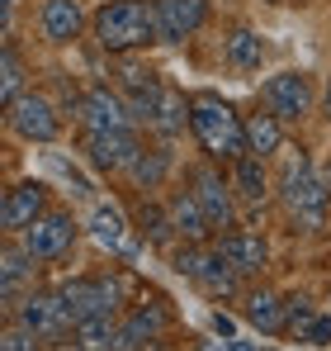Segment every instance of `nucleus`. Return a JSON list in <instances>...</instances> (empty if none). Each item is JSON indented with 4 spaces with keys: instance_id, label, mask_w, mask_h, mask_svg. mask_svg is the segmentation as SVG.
Wrapping results in <instances>:
<instances>
[{
    "instance_id": "obj_1",
    "label": "nucleus",
    "mask_w": 331,
    "mask_h": 351,
    "mask_svg": "<svg viewBox=\"0 0 331 351\" xmlns=\"http://www.w3.org/2000/svg\"><path fill=\"white\" fill-rule=\"evenodd\" d=\"M279 199H284V214L298 233H322L331 214V190L327 180L308 167V157H284V176H279Z\"/></svg>"
},
{
    "instance_id": "obj_2",
    "label": "nucleus",
    "mask_w": 331,
    "mask_h": 351,
    "mask_svg": "<svg viewBox=\"0 0 331 351\" xmlns=\"http://www.w3.org/2000/svg\"><path fill=\"white\" fill-rule=\"evenodd\" d=\"M95 38L105 53H137L147 43H161V14L157 0H114L95 14Z\"/></svg>"
},
{
    "instance_id": "obj_3",
    "label": "nucleus",
    "mask_w": 331,
    "mask_h": 351,
    "mask_svg": "<svg viewBox=\"0 0 331 351\" xmlns=\"http://www.w3.org/2000/svg\"><path fill=\"white\" fill-rule=\"evenodd\" d=\"M189 128L204 143V152L218 157V162H237V157L251 152L246 147V119L218 95H194L189 100Z\"/></svg>"
},
{
    "instance_id": "obj_4",
    "label": "nucleus",
    "mask_w": 331,
    "mask_h": 351,
    "mask_svg": "<svg viewBox=\"0 0 331 351\" xmlns=\"http://www.w3.org/2000/svg\"><path fill=\"white\" fill-rule=\"evenodd\" d=\"M133 290H137L133 276H81V280H66L57 294L66 299L71 318L85 323V318H114L118 304H123Z\"/></svg>"
},
{
    "instance_id": "obj_5",
    "label": "nucleus",
    "mask_w": 331,
    "mask_h": 351,
    "mask_svg": "<svg viewBox=\"0 0 331 351\" xmlns=\"http://www.w3.org/2000/svg\"><path fill=\"white\" fill-rule=\"evenodd\" d=\"M5 119H10V128H14L19 138H29V143H53L57 128H62L53 100H48V95H38V90H24V95L5 110Z\"/></svg>"
},
{
    "instance_id": "obj_6",
    "label": "nucleus",
    "mask_w": 331,
    "mask_h": 351,
    "mask_svg": "<svg viewBox=\"0 0 331 351\" xmlns=\"http://www.w3.org/2000/svg\"><path fill=\"white\" fill-rule=\"evenodd\" d=\"M19 323L34 337H43V342H57V337H66L76 328V318H71V308H66L62 294H29L19 304Z\"/></svg>"
},
{
    "instance_id": "obj_7",
    "label": "nucleus",
    "mask_w": 331,
    "mask_h": 351,
    "mask_svg": "<svg viewBox=\"0 0 331 351\" xmlns=\"http://www.w3.org/2000/svg\"><path fill=\"white\" fill-rule=\"evenodd\" d=\"M265 110L275 119H303L313 110V81L303 76V71H279L265 81Z\"/></svg>"
},
{
    "instance_id": "obj_8",
    "label": "nucleus",
    "mask_w": 331,
    "mask_h": 351,
    "mask_svg": "<svg viewBox=\"0 0 331 351\" xmlns=\"http://www.w3.org/2000/svg\"><path fill=\"white\" fill-rule=\"evenodd\" d=\"M133 110L147 119L152 128H161V133H180V128L189 123V105H185V95L170 90V86H152V90L133 95Z\"/></svg>"
},
{
    "instance_id": "obj_9",
    "label": "nucleus",
    "mask_w": 331,
    "mask_h": 351,
    "mask_svg": "<svg viewBox=\"0 0 331 351\" xmlns=\"http://www.w3.org/2000/svg\"><path fill=\"white\" fill-rule=\"evenodd\" d=\"M137 138L128 128H105V133H85V157L100 171H128L137 162Z\"/></svg>"
},
{
    "instance_id": "obj_10",
    "label": "nucleus",
    "mask_w": 331,
    "mask_h": 351,
    "mask_svg": "<svg viewBox=\"0 0 331 351\" xmlns=\"http://www.w3.org/2000/svg\"><path fill=\"white\" fill-rule=\"evenodd\" d=\"M71 242H76L71 214H43L34 228H24V247L34 252V261H57V256H66Z\"/></svg>"
},
{
    "instance_id": "obj_11",
    "label": "nucleus",
    "mask_w": 331,
    "mask_h": 351,
    "mask_svg": "<svg viewBox=\"0 0 331 351\" xmlns=\"http://www.w3.org/2000/svg\"><path fill=\"white\" fill-rule=\"evenodd\" d=\"M43 199H48V190H43L38 180H19V185L5 195V204H0V228H5V233L34 228V223L43 219Z\"/></svg>"
},
{
    "instance_id": "obj_12",
    "label": "nucleus",
    "mask_w": 331,
    "mask_h": 351,
    "mask_svg": "<svg viewBox=\"0 0 331 351\" xmlns=\"http://www.w3.org/2000/svg\"><path fill=\"white\" fill-rule=\"evenodd\" d=\"M161 43H185L209 24V0H157Z\"/></svg>"
},
{
    "instance_id": "obj_13",
    "label": "nucleus",
    "mask_w": 331,
    "mask_h": 351,
    "mask_svg": "<svg viewBox=\"0 0 331 351\" xmlns=\"http://www.w3.org/2000/svg\"><path fill=\"white\" fill-rule=\"evenodd\" d=\"M194 199L209 214V228H232V185L213 167H199L194 171Z\"/></svg>"
},
{
    "instance_id": "obj_14",
    "label": "nucleus",
    "mask_w": 331,
    "mask_h": 351,
    "mask_svg": "<svg viewBox=\"0 0 331 351\" xmlns=\"http://www.w3.org/2000/svg\"><path fill=\"white\" fill-rule=\"evenodd\" d=\"M38 24H43L48 43H76L85 29V10H81V0H43Z\"/></svg>"
},
{
    "instance_id": "obj_15",
    "label": "nucleus",
    "mask_w": 331,
    "mask_h": 351,
    "mask_svg": "<svg viewBox=\"0 0 331 351\" xmlns=\"http://www.w3.org/2000/svg\"><path fill=\"white\" fill-rule=\"evenodd\" d=\"M218 252H222V261H227L237 276H256V271L270 261L265 237H256V233H227V237L218 242Z\"/></svg>"
},
{
    "instance_id": "obj_16",
    "label": "nucleus",
    "mask_w": 331,
    "mask_h": 351,
    "mask_svg": "<svg viewBox=\"0 0 331 351\" xmlns=\"http://www.w3.org/2000/svg\"><path fill=\"white\" fill-rule=\"evenodd\" d=\"M166 328V308L161 304H142V308H133V318L118 328V351H137L147 347V342H157Z\"/></svg>"
},
{
    "instance_id": "obj_17",
    "label": "nucleus",
    "mask_w": 331,
    "mask_h": 351,
    "mask_svg": "<svg viewBox=\"0 0 331 351\" xmlns=\"http://www.w3.org/2000/svg\"><path fill=\"white\" fill-rule=\"evenodd\" d=\"M81 119H85V133H105V128H128V114H123L118 95H109L105 86L85 90V100H81Z\"/></svg>"
},
{
    "instance_id": "obj_18",
    "label": "nucleus",
    "mask_w": 331,
    "mask_h": 351,
    "mask_svg": "<svg viewBox=\"0 0 331 351\" xmlns=\"http://www.w3.org/2000/svg\"><path fill=\"white\" fill-rule=\"evenodd\" d=\"M232 190H237L246 204H265V195H270V180H265V157H256V152L237 157V167H232Z\"/></svg>"
},
{
    "instance_id": "obj_19",
    "label": "nucleus",
    "mask_w": 331,
    "mask_h": 351,
    "mask_svg": "<svg viewBox=\"0 0 331 351\" xmlns=\"http://www.w3.org/2000/svg\"><path fill=\"white\" fill-rule=\"evenodd\" d=\"M170 228L185 237V242H199V237L209 233V214L199 209V199H194V190H185V195H175L170 199Z\"/></svg>"
},
{
    "instance_id": "obj_20",
    "label": "nucleus",
    "mask_w": 331,
    "mask_h": 351,
    "mask_svg": "<svg viewBox=\"0 0 331 351\" xmlns=\"http://www.w3.org/2000/svg\"><path fill=\"white\" fill-rule=\"evenodd\" d=\"M227 62L237 66V71H256L261 62H265V43H261V34L256 29H246V24H237L232 34H227Z\"/></svg>"
},
{
    "instance_id": "obj_21",
    "label": "nucleus",
    "mask_w": 331,
    "mask_h": 351,
    "mask_svg": "<svg viewBox=\"0 0 331 351\" xmlns=\"http://www.w3.org/2000/svg\"><path fill=\"white\" fill-rule=\"evenodd\" d=\"M0 276H5V304H14L19 285L34 276V252H29L24 242H5V252H0Z\"/></svg>"
},
{
    "instance_id": "obj_22",
    "label": "nucleus",
    "mask_w": 331,
    "mask_h": 351,
    "mask_svg": "<svg viewBox=\"0 0 331 351\" xmlns=\"http://www.w3.org/2000/svg\"><path fill=\"white\" fill-rule=\"evenodd\" d=\"M246 323L261 332H284V299L270 290H256L246 299Z\"/></svg>"
},
{
    "instance_id": "obj_23",
    "label": "nucleus",
    "mask_w": 331,
    "mask_h": 351,
    "mask_svg": "<svg viewBox=\"0 0 331 351\" xmlns=\"http://www.w3.org/2000/svg\"><path fill=\"white\" fill-rule=\"evenodd\" d=\"M90 233H95L100 247H109V252H128V228H123V214H118L114 204H95Z\"/></svg>"
},
{
    "instance_id": "obj_24",
    "label": "nucleus",
    "mask_w": 331,
    "mask_h": 351,
    "mask_svg": "<svg viewBox=\"0 0 331 351\" xmlns=\"http://www.w3.org/2000/svg\"><path fill=\"white\" fill-rule=\"evenodd\" d=\"M81 351H118V323L114 318H85L71 328Z\"/></svg>"
},
{
    "instance_id": "obj_25",
    "label": "nucleus",
    "mask_w": 331,
    "mask_h": 351,
    "mask_svg": "<svg viewBox=\"0 0 331 351\" xmlns=\"http://www.w3.org/2000/svg\"><path fill=\"white\" fill-rule=\"evenodd\" d=\"M246 147L256 157H275L279 152V119L265 110V114H246Z\"/></svg>"
},
{
    "instance_id": "obj_26",
    "label": "nucleus",
    "mask_w": 331,
    "mask_h": 351,
    "mask_svg": "<svg viewBox=\"0 0 331 351\" xmlns=\"http://www.w3.org/2000/svg\"><path fill=\"white\" fill-rule=\"evenodd\" d=\"M170 171V152L166 147H147V152H137V162L128 167V176L137 180V190H157Z\"/></svg>"
},
{
    "instance_id": "obj_27",
    "label": "nucleus",
    "mask_w": 331,
    "mask_h": 351,
    "mask_svg": "<svg viewBox=\"0 0 331 351\" xmlns=\"http://www.w3.org/2000/svg\"><path fill=\"white\" fill-rule=\"evenodd\" d=\"M199 285L209 294H218V299L237 294V271L222 261V252H209V261H204V271H199Z\"/></svg>"
},
{
    "instance_id": "obj_28",
    "label": "nucleus",
    "mask_w": 331,
    "mask_h": 351,
    "mask_svg": "<svg viewBox=\"0 0 331 351\" xmlns=\"http://www.w3.org/2000/svg\"><path fill=\"white\" fill-rule=\"evenodd\" d=\"M19 95H24V62L5 43V58H0V100H5V110H10Z\"/></svg>"
},
{
    "instance_id": "obj_29",
    "label": "nucleus",
    "mask_w": 331,
    "mask_h": 351,
    "mask_svg": "<svg viewBox=\"0 0 331 351\" xmlns=\"http://www.w3.org/2000/svg\"><path fill=\"white\" fill-rule=\"evenodd\" d=\"M317 318V308H313V299L308 294H289L284 299V328L289 332H298V342H303V332H308V323Z\"/></svg>"
},
{
    "instance_id": "obj_30",
    "label": "nucleus",
    "mask_w": 331,
    "mask_h": 351,
    "mask_svg": "<svg viewBox=\"0 0 331 351\" xmlns=\"http://www.w3.org/2000/svg\"><path fill=\"white\" fill-rule=\"evenodd\" d=\"M43 337H34L24 323H14V328H5V337H0V351H38Z\"/></svg>"
},
{
    "instance_id": "obj_31",
    "label": "nucleus",
    "mask_w": 331,
    "mask_h": 351,
    "mask_svg": "<svg viewBox=\"0 0 331 351\" xmlns=\"http://www.w3.org/2000/svg\"><path fill=\"white\" fill-rule=\"evenodd\" d=\"M204 261H209V252H199V247H180V252H175V271L189 276V280H199Z\"/></svg>"
},
{
    "instance_id": "obj_32",
    "label": "nucleus",
    "mask_w": 331,
    "mask_h": 351,
    "mask_svg": "<svg viewBox=\"0 0 331 351\" xmlns=\"http://www.w3.org/2000/svg\"><path fill=\"white\" fill-rule=\"evenodd\" d=\"M137 223H142V233L157 237V242L170 233V214H161V209H142V219H137Z\"/></svg>"
},
{
    "instance_id": "obj_33",
    "label": "nucleus",
    "mask_w": 331,
    "mask_h": 351,
    "mask_svg": "<svg viewBox=\"0 0 331 351\" xmlns=\"http://www.w3.org/2000/svg\"><path fill=\"white\" fill-rule=\"evenodd\" d=\"M303 342L327 347V342H331V318H313V323H308V332H303Z\"/></svg>"
},
{
    "instance_id": "obj_34",
    "label": "nucleus",
    "mask_w": 331,
    "mask_h": 351,
    "mask_svg": "<svg viewBox=\"0 0 331 351\" xmlns=\"http://www.w3.org/2000/svg\"><path fill=\"white\" fill-rule=\"evenodd\" d=\"M213 328H218L222 337H232V332H237V328H232V318H222V313H218V318H213Z\"/></svg>"
},
{
    "instance_id": "obj_35",
    "label": "nucleus",
    "mask_w": 331,
    "mask_h": 351,
    "mask_svg": "<svg viewBox=\"0 0 331 351\" xmlns=\"http://www.w3.org/2000/svg\"><path fill=\"white\" fill-rule=\"evenodd\" d=\"M322 114H327V123H331V81H327V95H322Z\"/></svg>"
},
{
    "instance_id": "obj_36",
    "label": "nucleus",
    "mask_w": 331,
    "mask_h": 351,
    "mask_svg": "<svg viewBox=\"0 0 331 351\" xmlns=\"http://www.w3.org/2000/svg\"><path fill=\"white\" fill-rule=\"evenodd\" d=\"M284 5H308V0H284Z\"/></svg>"
},
{
    "instance_id": "obj_37",
    "label": "nucleus",
    "mask_w": 331,
    "mask_h": 351,
    "mask_svg": "<svg viewBox=\"0 0 331 351\" xmlns=\"http://www.w3.org/2000/svg\"><path fill=\"white\" fill-rule=\"evenodd\" d=\"M270 5H284V0H270Z\"/></svg>"
},
{
    "instance_id": "obj_38",
    "label": "nucleus",
    "mask_w": 331,
    "mask_h": 351,
    "mask_svg": "<svg viewBox=\"0 0 331 351\" xmlns=\"http://www.w3.org/2000/svg\"><path fill=\"white\" fill-rule=\"evenodd\" d=\"M327 185H331V171H327Z\"/></svg>"
},
{
    "instance_id": "obj_39",
    "label": "nucleus",
    "mask_w": 331,
    "mask_h": 351,
    "mask_svg": "<svg viewBox=\"0 0 331 351\" xmlns=\"http://www.w3.org/2000/svg\"><path fill=\"white\" fill-rule=\"evenodd\" d=\"M109 5H114V0H109Z\"/></svg>"
}]
</instances>
